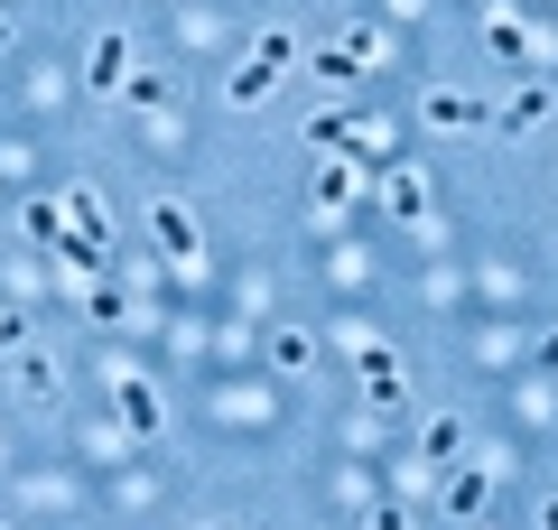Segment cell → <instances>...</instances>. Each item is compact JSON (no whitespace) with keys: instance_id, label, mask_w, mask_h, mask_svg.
Instances as JSON below:
<instances>
[{"instance_id":"6da1fadb","label":"cell","mask_w":558,"mask_h":530,"mask_svg":"<svg viewBox=\"0 0 558 530\" xmlns=\"http://www.w3.org/2000/svg\"><path fill=\"white\" fill-rule=\"evenodd\" d=\"M149 233H159V252L178 261V270H196V224H186V205H178V196L149 205Z\"/></svg>"},{"instance_id":"8992f818","label":"cell","mask_w":558,"mask_h":530,"mask_svg":"<svg viewBox=\"0 0 558 530\" xmlns=\"http://www.w3.org/2000/svg\"><path fill=\"white\" fill-rule=\"evenodd\" d=\"M252 65H260V75H289V65H299V38H289V28H260V38H252Z\"/></svg>"},{"instance_id":"3957f363","label":"cell","mask_w":558,"mask_h":530,"mask_svg":"<svg viewBox=\"0 0 558 530\" xmlns=\"http://www.w3.org/2000/svg\"><path fill=\"white\" fill-rule=\"evenodd\" d=\"M121 429H131V437H149V429H159V392H149L140 373H121Z\"/></svg>"},{"instance_id":"8fae6325","label":"cell","mask_w":558,"mask_h":530,"mask_svg":"<svg viewBox=\"0 0 558 530\" xmlns=\"http://www.w3.org/2000/svg\"><path fill=\"white\" fill-rule=\"evenodd\" d=\"M457 447H465V437H457V419H428V466H447Z\"/></svg>"},{"instance_id":"7c38bea8","label":"cell","mask_w":558,"mask_h":530,"mask_svg":"<svg viewBox=\"0 0 558 530\" xmlns=\"http://www.w3.org/2000/svg\"><path fill=\"white\" fill-rule=\"evenodd\" d=\"M494 57H531V28H521V20H494Z\"/></svg>"},{"instance_id":"30bf717a","label":"cell","mask_w":558,"mask_h":530,"mask_svg":"<svg viewBox=\"0 0 558 530\" xmlns=\"http://www.w3.org/2000/svg\"><path fill=\"white\" fill-rule=\"evenodd\" d=\"M336 47L354 57V75H363V65H381V28H354V38H336Z\"/></svg>"},{"instance_id":"277c9868","label":"cell","mask_w":558,"mask_h":530,"mask_svg":"<svg viewBox=\"0 0 558 530\" xmlns=\"http://www.w3.org/2000/svg\"><path fill=\"white\" fill-rule=\"evenodd\" d=\"M418 121H428V131H465V121H484V112H475V103L457 94V84H438V94L418 103Z\"/></svg>"},{"instance_id":"ba28073f","label":"cell","mask_w":558,"mask_h":530,"mask_svg":"<svg viewBox=\"0 0 558 530\" xmlns=\"http://www.w3.org/2000/svg\"><path fill=\"white\" fill-rule=\"evenodd\" d=\"M307 353H317V345H307L299 326H279V335H270V363H279V373H307Z\"/></svg>"},{"instance_id":"7a4b0ae2","label":"cell","mask_w":558,"mask_h":530,"mask_svg":"<svg viewBox=\"0 0 558 530\" xmlns=\"http://www.w3.org/2000/svg\"><path fill=\"white\" fill-rule=\"evenodd\" d=\"M484 493H494V474H484V466H457V474H447V493H438V511H447V521H475Z\"/></svg>"},{"instance_id":"9a60e30c","label":"cell","mask_w":558,"mask_h":530,"mask_svg":"<svg viewBox=\"0 0 558 530\" xmlns=\"http://www.w3.org/2000/svg\"><path fill=\"white\" fill-rule=\"evenodd\" d=\"M539 530H558V503H549V511H539Z\"/></svg>"},{"instance_id":"5bb4252c","label":"cell","mask_w":558,"mask_h":530,"mask_svg":"<svg viewBox=\"0 0 558 530\" xmlns=\"http://www.w3.org/2000/svg\"><path fill=\"white\" fill-rule=\"evenodd\" d=\"M373 530H410V511H400V503H391V511H373Z\"/></svg>"},{"instance_id":"5b68a950","label":"cell","mask_w":558,"mask_h":530,"mask_svg":"<svg viewBox=\"0 0 558 530\" xmlns=\"http://www.w3.org/2000/svg\"><path fill=\"white\" fill-rule=\"evenodd\" d=\"M381 196H391L400 215L418 224V215H428V177H410V168H381Z\"/></svg>"},{"instance_id":"4fadbf2b","label":"cell","mask_w":558,"mask_h":530,"mask_svg":"<svg viewBox=\"0 0 558 530\" xmlns=\"http://www.w3.org/2000/svg\"><path fill=\"white\" fill-rule=\"evenodd\" d=\"M28 345V326H20V316H0V353H20Z\"/></svg>"},{"instance_id":"9c48e42d","label":"cell","mask_w":558,"mask_h":530,"mask_svg":"<svg viewBox=\"0 0 558 530\" xmlns=\"http://www.w3.org/2000/svg\"><path fill=\"white\" fill-rule=\"evenodd\" d=\"M539 121H549V94H512L502 103V131H539Z\"/></svg>"},{"instance_id":"52a82bcc","label":"cell","mask_w":558,"mask_h":530,"mask_svg":"<svg viewBox=\"0 0 558 530\" xmlns=\"http://www.w3.org/2000/svg\"><path fill=\"white\" fill-rule=\"evenodd\" d=\"M121 65H131V38H94V94H112Z\"/></svg>"}]
</instances>
